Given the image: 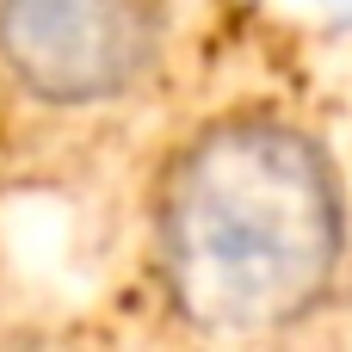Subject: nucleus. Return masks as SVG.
I'll return each mask as SVG.
<instances>
[{"label": "nucleus", "mask_w": 352, "mask_h": 352, "mask_svg": "<svg viewBox=\"0 0 352 352\" xmlns=\"http://www.w3.org/2000/svg\"><path fill=\"white\" fill-rule=\"evenodd\" d=\"M167 37V0H0V74L50 111L130 99L161 68Z\"/></svg>", "instance_id": "2"}, {"label": "nucleus", "mask_w": 352, "mask_h": 352, "mask_svg": "<svg viewBox=\"0 0 352 352\" xmlns=\"http://www.w3.org/2000/svg\"><path fill=\"white\" fill-rule=\"evenodd\" d=\"M346 260V173L291 111L229 105L192 124L148 186V272L198 334H291L340 297Z\"/></svg>", "instance_id": "1"}]
</instances>
